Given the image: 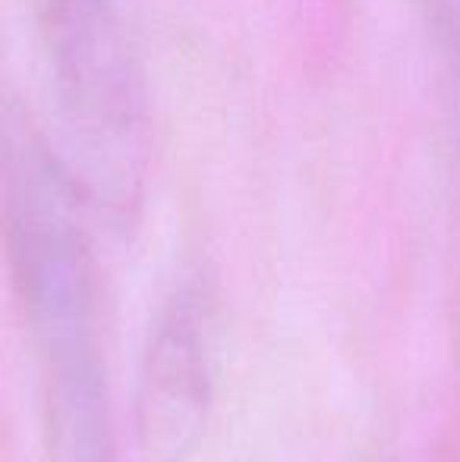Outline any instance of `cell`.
Segmentation results:
<instances>
[{
	"mask_svg": "<svg viewBox=\"0 0 460 462\" xmlns=\"http://www.w3.org/2000/svg\"><path fill=\"white\" fill-rule=\"evenodd\" d=\"M80 189L19 107L0 114V233L35 340L57 462H120Z\"/></svg>",
	"mask_w": 460,
	"mask_h": 462,
	"instance_id": "cell-1",
	"label": "cell"
},
{
	"mask_svg": "<svg viewBox=\"0 0 460 462\" xmlns=\"http://www.w3.org/2000/svg\"><path fill=\"white\" fill-rule=\"evenodd\" d=\"M54 142L89 208L127 217L148 171V97L127 0H38Z\"/></svg>",
	"mask_w": 460,
	"mask_h": 462,
	"instance_id": "cell-2",
	"label": "cell"
},
{
	"mask_svg": "<svg viewBox=\"0 0 460 462\" xmlns=\"http://www.w3.org/2000/svg\"><path fill=\"white\" fill-rule=\"evenodd\" d=\"M218 383V311L196 283L180 286L155 318L136 383L142 462H190L209 431Z\"/></svg>",
	"mask_w": 460,
	"mask_h": 462,
	"instance_id": "cell-3",
	"label": "cell"
}]
</instances>
